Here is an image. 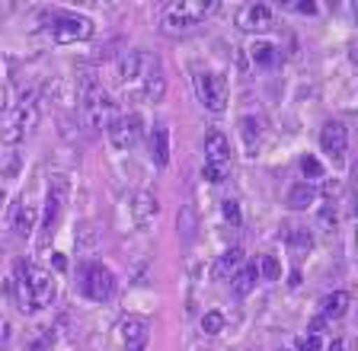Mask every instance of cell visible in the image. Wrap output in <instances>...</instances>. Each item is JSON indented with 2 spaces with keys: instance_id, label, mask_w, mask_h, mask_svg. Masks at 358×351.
<instances>
[{
  "instance_id": "cell-1",
  "label": "cell",
  "mask_w": 358,
  "mask_h": 351,
  "mask_svg": "<svg viewBox=\"0 0 358 351\" xmlns=\"http://www.w3.org/2000/svg\"><path fill=\"white\" fill-rule=\"evenodd\" d=\"M7 294L13 297V304L20 306V313H36V310H45L52 306L55 297H58V281H55L52 271L38 269L26 259L13 262V275L7 278Z\"/></svg>"
},
{
  "instance_id": "cell-2",
  "label": "cell",
  "mask_w": 358,
  "mask_h": 351,
  "mask_svg": "<svg viewBox=\"0 0 358 351\" xmlns=\"http://www.w3.org/2000/svg\"><path fill=\"white\" fill-rule=\"evenodd\" d=\"M80 112L90 128L96 131H109V125L122 115V105L99 87L93 77H83L80 83Z\"/></svg>"
},
{
  "instance_id": "cell-3",
  "label": "cell",
  "mask_w": 358,
  "mask_h": 351,
  "mask_svg": "<svg viewBox=\"0 0 358 351\" xmlns=\"http://www.w3.org/2000/svg\"><path fill=\"white\" fill-rule=\"evenodd\" d=\"M211 10H215V3H205V0H173L160 10V29L166 36H182L199 23H205V16Z\"/></svg>"
},
{
  "instance_id": "cell-4",
  "label": "cell",
  "mask_w": 358,
  "mask_h": 351,
  "mask_svg": "<svg viewBox=\"0 0 358 351\" xmlns=\"http://www.w3.org/2000/svg\"><path fill=\"white\" fill-rule=\"evenodd\" d=\"M38 29L52 38V42H58V45L87 42L93 36V23L80 13H42L38 16Z\"/></svg>"
},
{
  "instance_id": "cell-5",
  "label": "cell",
  "mask_w": 358,
  "mask_h": 351,
  "mask_svg": "<svg viewBox=\"0 0 358 351\" xmlns=\"http://www.w3.org/2000/svg\"><path fill=\"white\" fill-rule=\"evenodd\" d=\"M77 291L87 300H93V304H103V300H109L115 294V275L106 269L103 262H87L80 275H77Z\"/></svg>"
},
{
  "instance_id": "cell-6",
  "label": "cell",
  "mask_w": 358,
  "mask_h": 351,
  "mask_svg": "<svg viewBox=\"0 0 358 351\" xmlns=\"http://www.w3.org/2000/svg\"><path fill=\"white\" fill-rule=\"evenodd\" d=\"M195 96L208 112L227 109V80L215 70H195Z\"/></svg>"
},
{
  "instance_id": "cell-7",
  "label": "cell",
  "mask_w": 358,
  "mask_h": 351,
  "mask_svg": "<svg viewBox=\"0 0 358 351\" xmlns=\"http://www.w3.org/2000/svg\"><path fill=\"white\" fill-rule=\"evenodd\" d=\"M154 64H160V58L150 52H125L115 61V80H119L122 87H134V83L144 80V74H148Z\"/></svg>"
},
{
  "instance_id": "cell-8",
  "label": "cell",
  "mask_w": 358,
  "mask_h": 351,
  "mask_svg": "<svg viewBox=\"0 0 358 351\" xmlns=\"http://www.w3.org/2000/svg\"><path fill=\"white\" fill-rule=\"evenodd\" d=\"M141 135H144V121L138 112H122L119 119L109 125V141L119 150L134 147V144L141 141Z\"/></svg>"
},
{
  "instance_id": "cell-9",
  "label": "cell",
  "mask_w": 358,
  "mask_h": 351,
  "mask_svg": "<svg viewBox=\"0 0 358 351\" xmlns=\"http://www.w3.org/2000/svg\"><path fill=\"white\" fill-rule=\"evenodd\" d=\"M38 125V109L36 103H22L20 105V112L13 115V119L7 121V128H3V141L7 144H20L26 141V135H32Z\"/></svg>"
},
{
  "instance_id": "cell-10",
  "label": "cell",
  "mask_w": 358,
  "mask_h": 351,
  "mask_svg": "<svg viewBox=\"0 0 358 351\" xmlns=\"http://www.w3.org/2000/svg\"><path fill=\"white\" fill-rule=\"evenodd\" d=\"M234 23H237V29L246 32V36H259V32L272 29V10H268L266 3H246Z\"/></svg>"
},
{
  "instance_id": "cell-11",
  "label": "cell",
  "mask_w": 358,
  "mask_h": 351,
  "mask_svg": "<svg viewBox=\"0 0 358 351\" xmlns=\"http://www.w3.org/2000/svg\"><path fill=\"white\" fill-rule=\"evenodd\" d=\"M61 208H64V182L55 179L52 188H48V202H45V221H42V246L55 237L61 221Z\"/></svg>"
},
{
  "instance_id": "cell-12",
  "label": "cell",
  "mask_w": 358,
  "mask_h": 351,
  "mask_svg": "<svg viewBox=\"0 0 358 351\" xmlns=\"http://www.w3.org/2000/svg\"><path fill=\"white\" fill-rule=\"evenodd\" d=\"M320 147L323 154H329L333 160L345 157V147H349V131H345L343 121H327L320 131Z\"/></svg>"
},
{
  "instance_id": "cell-13",
  "label": "cell",
  "mask_w": 358,
  "mask_h": 351,
  "mask_svg": "<svg viewBox=\"0 0 358 351\" xmlns=\"http://www.w3.org/2000/svg\"><path fill=\"white\" fill-rule=\"evenodd\" d=\"M119 336H122V342H125V348H144V345H148V336H150V326L144 316L131 313L119 322Z\"/></svg>"
},
{
  "instance_id": "cell-14",
  "label": "cell",
  "mask_w": 358,
  "mask_h": 351,
  "mask_svg": "<svg viewBox=\"0 0 358 351\" xmlns=\"http://www.w3.org/2000/svg\"><path fill=\"white\" fill-rule=\"evenodd\" d=\"M256 284H259V269H256V262L240 265V269L231 275V294L234 297H246V294L256 291Z\"/></svg>"
},
{
  "instance_id": "cell-15",
  "label": "cell",
  "mask_w": 358,
  "mask_h": 351,
  "mask_svg": "<svg viewBox=\"0 0 358 351\" xmlns=\"http://www.w3.org/2000/svg\"><path fill=\"white\" fill-rule=\"evenodd\" d=\"M205 163L231 166V144L221 131H208V137H205Z\"/></svg>"
},
{
  "instance_id": "cell-16",
  "label": "cell",
  "mask_w": 358,
  "mask_h": 351,
  "mask_svg": "<svg viewBox=\"0 0 358 351\" xmlns=\"http://www.w3.org/2000/svg\"><path fill=\"white\" fill-rule=\"evenodd\" d=\"M148 144H150V157H154L157 166L170 163V131H166V125H154Z\"/></svg>"
},
{
  "instance_id": "cell-17",
  "label": "cell",
  "mask_w": 358,
  "mask_h": 351,
  "mask_svg": "<svg viewBox=\"0 0 358 351\" xmlns=\"http://www.w3.org/2000/svg\"><path fill=\"white\" fill-rule=\"evenodd\" d=\"M313 198H317V188H313L310 182H294V186L288 188L285 204H288L291 211H307L313 204Z\"/></svg>"
},
{
  "instance_id": "cell-18",
  "label": "cell",
  "mask_w": 358,
  "mask_h": 351,
  "mask_svg": "<svg viewBox=\"0 0 358 351\" xmlns=\"http://www.w3.org/2000/svg\"><path fill=\"white\" fill-rule=\"evenodd\" d=\"M250 54H253L256 68H262V70H275L278 64H282V52H278L272 42H256V45L250 48Z\"/></svg>"
},
{
  "instance_id": "cell-19",
  "label": "cell",
  "mask_w": 358,
  "mask_h": 351,
  "mask_svg": "<svg viewBox=\"0 0 358 351\" xmlns=\"http://www.w3.org/2000/svg\"><path fill=\"white\" fill-rule=\"evenodd\" d=\"M240 265H243V249L234 246V249H227L224 255H217V262L211 265V275L215 278H231Z\"/></svg>"
},
{
  "instance_id": "cell-20",
  "label": "cell",
  "mask_w": 358,
  "mask_h": 351,
  "mask_svg": "<svg viewBox=\"0 0 358 351\" xmlns=\"http://www.w3.org/2000/svg\"><path fill=\"white\" fill-rule=\"evenodd\" d=\"M349 294L345 291H333V294H327L323 297V304H320V313H323V320H339V316H345L349 313Z\"/></svg>"
},
{
  "instance_id": "cell-21",
  "label": "cell",
  "mask_w": 358,
  "mask_h": 351,
  "mask_svg": "<svg viewBox=\"0 0 358 351\" xmlns=\"http://www.w3.org/2000/svg\"><path fill=\"white\" fill-rule=\"evenodd\" d=\"M32 230H36V208L29 202H22L13 214V233L16 237H29Z\"/></svg>"
},
{
  "instance_id": "cell-22",
  "label": "cell",
  "mask_w": 358,
  "mask_h": 351,
  "mask_svg": "<svg viewBox=\"0 0 358 351\" xmlns=\"http://www.w3.org/2000/svg\"><path fill=\"white\" fill-rule=\"evenodd\" d=\"M131 208H134V217L144 224V221H150V217L160 211V204H157V198L150 192H138L134 195V202H131Z\"/></svg>"
},
{
  "instance_id": "cell-23",
  "label": "cell",
  "mask_w": 358,
  "mask_h": 351,
  "mask_svg": "<svg viewBox=\"0 0 358 351\" xmlns=\"http://www.w3.org/2000/svg\"><path fill=\"white\" fill-rule=\"evenodd\" d=\"M256 269H259V278H266V281H278V278H282V265H278V259H272V255H262Z\"/></svg>"
},
{
  "instance_id": "cell-24",
  "label": "cell",
  "mask_w": 358,
  "mask_h": 351,
  "mask_svg": "<svg viewBox=\"0 0 358 351\" xmlns=\"http://www.w3.org/2000/svg\"><path fill=\"white\" fill-rule=\"evenodd\" d=\"M224 329V313H217V310H208V313L201 316V332L205 336H217Z\"/></svg>"
},
{
  "instance_id": "cell-25",
  "label": "cell",
  "mask_w": 358,
  "mask_h": 351,
  "mask_svg": "<svg viewBox=\"0 0 358 351\" xmlns=\"http://www.w3.org/2000/svg\"><path fill=\"white\" fill-rule=\"evenodd\" d=\"M227 172H231V166H217V163H205L201 166V176L208 182H224L227 179Z\"/></svg>"
},
{
  "instance_id": "cell-26",
  "label": "cell",
  "mask_w": 358,
  "mask_h": 351,
  "mask_svg": "<svg viewBox=\"0 0 358 351\" xmlns=\"http://www.w3.org/2000/svg\"><path fill=\"white\" fill-rule=\"evenodd\" d=\"M301 170H304V182L307 179H320L323 176V163L317 157H304L301 160Z\"/></svg>"
},
{
  "instance_id": "cell-27",
  "label": "cell",
  "mask_w": 358,
  "mask_h": 351,
  "mask_svg": "<svg viewBox=\"0 0 358 351\" xmlns=\"http://www.w3.org/2000/svg\"><path fill=\"white\" fill-rule=\"evenodd\" d=\"M224 217L231 221V227H240V224H243V221H240V204L234 202V198H227V202H224Z\"/></svg>"
},
{
  "instance_id": "cell-28",
  "label": "cell",
  "mask_w": 358,
  "mask_h": 351,
  "mask_svg": "<svg viewBox=\"0 0 358 351\" xmlns=\"http://www.w3.org/2000/svg\"><path fill=\"white\" fill-rule=\"evenodd\" d=\"M52 348H55V332H52V329H45L42 338L29 345V351H52Z\"/></svg>"
},
{
  "instance_id": "cell-29",
  "label": "cell",
  "mask_w": 358,
  "mask_h": 351,
  "mask_svg": "<svg viewBox=\"0 0 358 351\" xmlns=\"http://www.w3.org/2000/svg\"><path fill=\"white\" fill-rule=\"evenodd\" d=\"M294 348L298 351H323V345H320V336H301Z\"/></svg>"
},
{
  "instance_id": "cell-30",
  "label": "cell",
  "mask_w": 358,
  "mask_h": 351,
  "mask_svg": "<svg viewBox=\"0 0 358 351\" xmlns=\"http://www.w3.org/2000/svg\"><path fill=\"white\" fill-rule=\"evenodd\" d=\"M192 221H195V214H192V208H182V214H179V230L186 233H192Z\"/></svg>"
},
{
  "instance_id": "cell-31",
  "label": "cell",
  "mask_w": 358,
  "mask_h": 351,
  "mask_svg": "<svg viewBox=\"0 0 358 351\" xmlns=\"http://www.w3.org/2000/svg\"><path fill=\"white\" fill-rule=\"evenodd\" d=\"M320 224L327 227V230H333V227H336V208H333V204H327V208L320 211Z\"/></svg>"
},
{
  "instance_id": "cell-32",
  "label": "cell",
  "mask_w": 358,
  "mask_h": 351,
  "mask_svg": "<svg viewBox=\"0 0 358 351\" xmlns=\"http://www.w3.org/2000/svg\"><path fill=\"white\" fill-rule=\"evenodd\" d=\"M291 243H294V246H298V249H310V246H313L310 233H304V230H301V233H294V237H291Z\"/></svg>"
},
{
  "instance_id": "cell-33",
  "label": "cell",
  "mask_w": 358,
  "mask_h": 351,
  "mask_svg": "<svg viewBox=\"0 0 358 351\" xmlns=\"http://www.w3.org/2000/svg\"><path fill=\"white\" fill-rule=\"evenodd\" d=\"M10 342V322L0 316V345H7Z\"/></svg>"
},
{
  "instance_id": "cell-34",
  "label": "cell",
  "mask_w": 358,
  "mask_h": 351,
  "mask_svg": "<svg viewBox=\"0 0 358 351\" xmlns=\"http://www.w3.org/2000/svg\"><path fill=\"white\" fill-rule=\"evenodd\" d=\"M288 7L298 13H317V3H288Z\"/></svg>"
},
{
  "instance_id": "cell-35",
  "label": "cell",
  "mask_w": 358,
  "mask_h": 351,
  "mask_svg": "<svg viewBox=\"0 0 358 351\" xmlns=\"http://www.w3.org/2000/svg\"><path fill=\"white\" fill-rule=\"evenodd\" d=\"M323 329H327V320H323V316H317V320L310 322V336H317V332H323Z\"/></svg>"
},
{
  "instance_id": "cell-36",
  "label": "cell",
  "mask_w": 358,
  "mask_h": 351,
  "mask_svg": "<svg viewBox=\"0 0 358 351\" xmlns=\"http://www.w3.org/2000/svg\"><path fill=\"white\" fill-rule=\"evenodd\" d=\"M52 262H55V269H58V271H64V269H67V259H64V255H55Z\"/></svg>"
},
{
  "instance_id": "cell-37",
  "label": "cell",
  "mask_w": 358,
  "mask_h": 351,
  "mask_svg": "<svg viewBox=\"0 0 358 351\" xmlns=\"http://www.w3.org/2000/svg\"><path fill=\"white\" fill-rule=\"evenodd\" d=\"M327 351H345V342H343V338H336V342L333 345H329V348Z\"/></svg>"
},
{
  "instance_id": "cell-38",
  "label": "cell",
  "mask_w": 358,
  "mask_h": 351,
  "mask_svg": "<svg viewBox=\"0 0 358 351\" xmlns=\"http://www.w3.org/2000/svg\"><path fill=\"white\" fill-rule=\"evenodd\" d=\"M7 105V93H3V87H0V109Z\"/></svg>"
},
{
  "instance_id": "cell-39",
  "label": "cell",
  "mask_w": 358,
  "mask_h": 351,
  "mask_svg": "<svg viewBox=\"0 0 358 351\" xmlns=\"http://www.w3.org/2000/svg\"><path fill=\"white\" fill-rule=\"evenodd\" d=\"M3 198H7V195H3V188H0V211H3Z\"/></svg>"
},
{
  "instance_id": "cell-40",
  "label": "cell",
  "mask_w": 358,
  "mask_h": 351,
  "mask_svg": "<svg viewBox=\"0 0 358 351\" xmlns=\"http://www.w3.org/2000/svg\"><path fill=\"white\" fill-rule=\"evenodd\" d=\"M125 351H144V348H125Z\"/></svg>"
}]
</instances>
